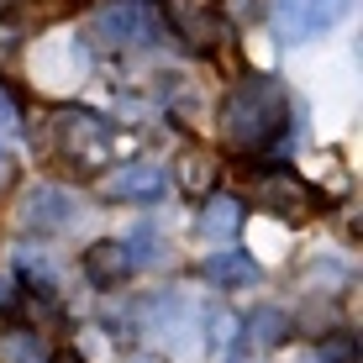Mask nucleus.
<instances>
[{
	"mask_svg": "<svg viewBox=\"0 0 363 363\" xmlns=\"http://www.w3.org/2000/svg\"><path fill=\"white\" fill-rule=\"evenodd\" d=\"M58 363H84V358H74V353H64V358H58Z\"/></svg>",
	"mask_w": 363,
	"mask_h": 363,
	"instance_id": "nucleus-20",
	"label": "nucleus"
},
{
	"mask_svg": "<svg viewBox=\"0 0 363 363\" xmlns=\"http://www.w3.org/2000/svg\"><path fill=\"white\" fill-rule=\"evenodd\" d=\"M290 132V90L274 74H242L221 100V143L237 158H264Z\"/></svg>",
	"mask_w": 363,
	"mask_h": 363,
	"instance_id": "nucleus-1",
	"label": "nucleus"
},
{
	"mask_svg": "<svg viewBox=\"0 0 363 363\" xmlns=\"http://www.w3.org/2000/svg\"><path fill=\"white\" fill-rule=\"evenodd\" d=\"M284 332H290V316H284L279 306H258V311H247V321L237 327V347H242L247 358H264L284 342Z\"/></svg>",
	"mask_w": 363,
	"mask_h": 363,
	"instance_id": "nucleus-8",
	"label": "nucleus"
},
{
	"mask_svg": "<svg viewBox=\"0 0 363 363\" xmlns=\"http://www.w3.org/2000/svg\"><path fill=\"white\" fill-rule=\"evenodd\" d=\"M216 174H221V164L206 153V147H190V153L179 158V184L190 195H211L216 190Z\"/></svg>",
	"mask_w": 363,
	"mask_h": 363,
	"instance_id": "nucleus-13",
	"label": "nucleus"
},
{
	"mask_svg": "<svg viewBox=\"0 0 363 363\" xmlns=\"http://www.w3.org/2000/svg\"><path fill=\"white\" fill-rule=\"evenodd\" d=\"M237 227H242V200L227 190H211L206 206L195 211V232L211 237V242H227V237H237Z\"/></svg>",
	"mask_w": 363,
	"mask_h": 363,
	"instance_id": "nucleus-10",
	"label": "nucleus"
},
{
	"mask_svg": "<svg viewBox=\"0 0 363 363\" xmlns=\"http://www.w3.org/2000/svg\"><path fill=\"white\" fill-rule=\"evenodd\" d=\"M11 174H16V164H11V158L0 153V190H6V184H11Z\"/></svg>",
	"mask_w": 363,
	"mask_h": 363,
	"instance_id": "nucleus-19",
	"label": "nucleus"
},
{
	"mask_svg": "<svg viewBox=\"0 0 363 363\" xmlns=\"http://www.w3.org/2000/svg\"><path fill=\"white\" fill-rule=\"evenodd\" d=\"M0 363H53L37 332H0Z\"/></svg>",
	"mask_w": 363,
	"mask_h": 363,
	"instance_id": "nucleus-14",
	"label": "nucleus"
},
{
	"mask_svg": "<svg viewBox=\"0 0 363 363\" xmlns=\"http://www.w3.org/2000/svg\"><path fill=\"white\" fill-rule=\"evenodd\" d=\"M347 11H353V0H274V37L300 48L311 37L332 32Z\"/></svg>",
	"mask_w": 363,
	"mask_h": 363,
	"instance_id": "nucleus-3",
	"label": "nucleus"
},
{
	"mask_svg": "<svg viewBox=\"0 0 363 363\" xmlns=\"http://www.w3.org/2000/svg\"><path fill=\"white\" fill-rule=\"evenodd\" d=\"M158 11H164V21L174 32L184 37L190 48H211L221 37V11L216 0H158Z\"/></svg>",
	"mask_w": 363,
	"mask_h": 363,
	"instance_id": "nucleus-6",
	"label": "nucleus"
},
{
	"mask_svg": "<svg viewBox=\"0 0 363 363\" xmlns=\"http://www.w3.org/2000/svg\"><path fill=\"white\" fill-rule=\"evenodd\" d=\"M74 221H79V206H74V195L58 190V184H37V190H27V200H21V227L27 232H69Z\"/></svg>",
	"mask_w": 363,
	"mask_h": 363,
	"instance_id": "nucleus-5",
	"label": "nucleus"
},
{
	"mask_svg": "<svg viewBox=\"0 0 363 363\" xmlns=\"http://www.w3.org/2000/svg\"><path fill=\"white\" fill-rule=\"evenodd\" d=\"M21 121V106H16V95L6 90V84H0V132H11Z\"/></svg>",
	"mask_w": 363,
	"mask_h": 363,
	"instance_id": "nucleus-18",
	"label": "nucleus"
},
{
	"mask_svg": "<svg viewBox=\"0 0 363 363\" xmlns=\"http://www.w3.org/2000/svg\"><path fill=\"white\" fill-rule=\"evenodd\" d=\"M143 32H147V6H137V0H116L95 16V37L106 48H132L143 43Z\"/></svg>",
	"mask_w": 363,
	"mask_h": 363,
	"instance_id": "nucleus-9",
	"label": "nucleus"
},
{
	"mask_svg": "<svg viewBox=\"0 0 363 363\" xmlns=\"http://www.w3.org/2000/svg\"><path fill=\"white\" fill-rule=\"evenodd\" d=\"M169 190V169L164 164H121L116 174H106V195L127 200V206H147Z\"/></svg>",
	"mask_w": 363,
	"mask_h": 363,
	"instance_id": "nucleus-7",
	"label": "nucleus"
},
{
	"mask_svg": "<svg viewBox=\"0 0 363 363\" xmlns=\"http://www.w3.org/2000/svg\"><path fill=\"white\" fill-rule=\"evenodd\" d=\"M195 274L206 284H216V290H247V284L264 279V269H258L247 253H216V258H206Z\"/></svg>",
	"mask_w": 363,
	"mask_h": 363,
	"instance_id": "nucleus-12",
	"label": "nucleus"
},
{
	"mask_svg": "<svg viewBox=\"0 0 363 363\" xmlns=\"http://www.w3.org/2000/svg\"><path fill=\"white\" fill-rule=\"evenodd\" d=\"M16 306H21V290H16V279H11V274L0 269V321H6V316H16Z\"/></svg>",
	"mask_w": 363,
	"mask_h": 363,
	"instance_id": "nucleus-17",
	"label": "nucleus"
},
{
	"mask_svg": "<svg viewBox=\"0 0 363 363\" xmlns=\"http://www.w3.org/2000/svg\"><path fill=\"white\" fill-rule=\"evenodd\" d=\"M127 253H132V264H164L169 258V247H164V237H153V232H137L132 242H127Z\"/></svg>",
	"mask_w": 363,
	"mask_h": 363,
	"instance_id": "nucleus-15",
	"label": "nucleus"
},
{
	"mask_svg": "<svg viewBox=\"0 0 363 363\" xmlns=\"http://www.w3.org/2000/svg\"><path fill=\"white\" fill-rule=\"evenodd\" d=\"M48 132H53V158L69 164L74 174H95L111 158V121L95 116V111H84V106L53 111Z\"/></svg>",
	"mask_w": 363,
	"mask_h": 363,
	"instance_id": "nucleus-2",
	"label": "nucleus"
},
{
	"mask_svg": "<svg viewBox=\"0 0 363 363\" xmlns=\"http://www.w3.org/2000/svg\"><path fill=\"white\" fill-rule=\"evenodd\" d=\"M16 53H21V27L11 16H0V69H6Z\"/></svg>",
	"mask_w": 363,
	"mask_h": 363,
	"instance_id": "nucleus-16",
	"label": "nucleus"
},
{
	"mask_svg": "<svg viewBox=\"0 0 363 363\" xmlns=\"http://www.w3.org/2000/svg\"><path fill=\"white\" fill-rule=\"evenodd\" d=\"M253 200L269 211V216H284V221H306L311 211H316V184H306L295 169H269V174H258V184H253Z\"/></svg>",
	"mask_w": 363,
	"mask_h": 363,
	"instance_id": "nucleus-4",
	"label": "nucleus"
},
{
	"mask_svg": "<svg viewBox=\"0 0 363 363\" xmlns=\"http://www.w3.org/2000/svg\"><path fill=\"white\" fill-rule=\"evenodd\" d=\"M79 269H84V279H90V284H121L137 264H132L127 242H111V237H106V242H90V247H84Z\"/></svg>",
	"mask_w": 363,
	"mask_h": 363,
	"instance_id": "nucleus-11",
	"label": "nucleus"
}]
</instances>
